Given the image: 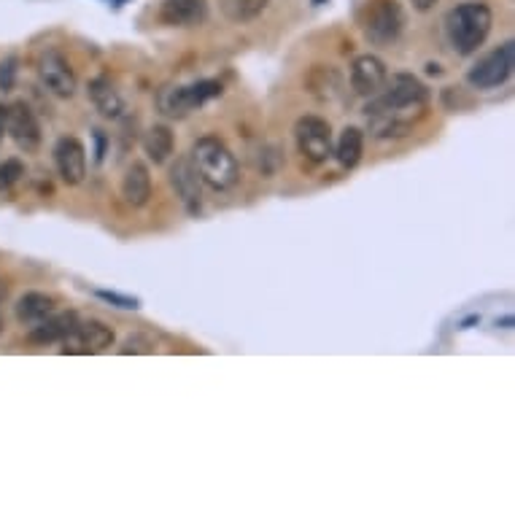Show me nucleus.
I'll use <instances>...</instances> for the list:
<instances>
[{
	"instance_id": "obj_25",
	"label": "nucleus",
	"mask_w": 515,
	"mask_h": 515,
	"mask_svg": "<svg viewBox=\"0 0 515 515\" xmlns=\"http://www.w3.org/2000/svg\"><path fill=\"white\" fill-rule=\"evenodd\" d=\"M14 60H6V63L0 65V87L3 89H11V84H14V73H17V68H14Z\"/></svg>"
},
{
	"instance_id": "obj_28",
	"label": "nucleus",
	"mask_w": 515,
	"mask_h": 515,
	"mask_svg": "<svg viewBox=\"0 0 515 515\" xmlns=\"http://www.w3.org/2000/svg\"><path fill=\"white\" fill-rule=\"evenodd\" d=\"M6 300V284H3V281H0V302Z\"/></svg>"
},
{
	"instance_id": "obj_10",
	"label": "nucleus",
	"mask_w": 515,
	"mask_h": 515,
	"mask_svg": "<svg viewBox=\"0 0 515 515\" xmlns=\"http://www.w3.org/2000/svg\"><path fill=\"white\" fill-rule=\"evenodd\" d=\"M54 165L68 187H79L87 176V149L79 138H60L54 146Z\"/></svg>"
},
{
	"instance_id": "obj_16",
	"label": "nucleus",
	"mask_w": 515,
	"mask_h": 515,
	"mask_svg": "<svg viewBox=\"0 0 515 515\" xmlns=\"http://www.w3.org/2000/svg\"><path fill=\"white\" fill-rule=\"evenodd\" d=\"M122 197H125V203L133 205V208H143V205L149 203L151 176L146 165L133 162V165L125 170V178H122Z\"/></svg>"
},
{
	"instance_id": "obj_7",
	"label": "nucleus",
	"mask_w": 515,
	"mask_h": 515,
	"mask_svg": "<svg viewBox=\"0 0 515 515\" xmlns=\"http://www.w3.org/2000/svg\"><path fill=\"white\" fill-rule=\"evenodd\" d=\"M111 346H114V329L98 319H79L71 335L63 340V354H103Z\"/></svg>"
},
{
	"instance_id": "obj_23",
	"label": "nucleus",
	"mask_w": 515,
	"mask_h": 515,
	"mask_svg": "<svg viewBox=\"0 0 515 515\" xmlns=\"http://www.w3.org/2000/svg\"><path fill=\"white\" fill-rule=\"evenodd\" d=\"M154 351V343L149 338H143V335H133V338H127L119 348V354L122 356H130V354H151Z\"/></svg>"
},
{
	"instance_id": "obj_27",
	"label": "nucleus",
	"mask_w": 515,
	"mask_h": 515,
	"mask_svg": "<svg viewBox=\"0 0 515 515\" xmlns=\"http://www.w3.org/2000/svg\"><path fill=\"white\" fill-rule=\"evenodd\" d=\"M437 0H413V6H416L418 11H429L432 6H435Z\"/></svg>"
},
{
	"instance_id": "obj_1",
	"label": "nucleus",
	"mask_w": 515,
	"mask_h": 515,
	"mask_svg": "<svg viewBox=\"0 0 515 515\" xmlns=\"http://www.w3.org/2000/svg\"><path fill=\"white\" fill-rule=\"evenodd\" d=\"M429 106V89L413 73H397L386 79L378 95L365 108L367 127L375 138H400L408 135L424 119Z\"/></svg>"
},
{
	"instance_id": "obj_12",
	"label": "nucleus",
	"mask_w": 515,
	"mask_h": 515,
	"mask_svg": "<svg viewBox=\"0 0 515 515\" xmlns=\"http://www.w3.org/2000/svg\"><path fill=\"white\" fill-rule=\"evenodd\" d=\"M76 321H79V316H76L73 311L49 313L46 319H41L38 324L30 327V332H27V340H30V343H36V346H52V343H63V340L73 332V327H76Z\"/></svg>"
},
{
	"instance_id": "obj_21",
	"label": "nucleus",
	"mask_w": 515,
	"mask_h": 515,
	"mask_svg": "<svg viewBox=\"0 0 515 515\" xmlns=\"http://www.w3.org/2000/svg\"><path fill=\"white\" fill-rule=\"evenodd\" d=\"M270 0H222L224 17L232 22H251L267 9Z\"/></svg>"
},
{
	"instance_id": "obj_9",
	"label": "nucleus",
	"mask_w": 515,
	"mask_h": 515,
	"mask_svg": "<svg viewBox=\"0 0 515 515\" xmlns=\"http://www.w3.org/2000/svg\"><path fill=\"white\" fill-rule=\"evenodd\" d=\"M6 133L11 141L17 143L25 154H36L41 149V125H38L36 114L25 106L22 100L9 106V122H6Z\"/></svg>"
},
{
	"instance_id": "obj_20",
	"label": "nucleus",
	"mask_w": 515,
	"mask_h": 515,
	"mask_svg": "<svg viewBox=\"0 0 515 515\" xmlns=\"http://www.w3.org/2000/svg\"><path fill=\"white\" fill-rule=\"evenodd\" d=\"M362 151H365V135L359 127H346L338 138V146H332V154L338 157L340 168L354 170L362 160Z\"/></svg>"
},
{
	"instance_id": "obj_29",
	"label": "nucleus",
	"mask_w": 515,
	"mask_h": 515,
	"mask_svg": "<svg viewBox=\"0 0 515 515\" xmlns=\"http://www.w3.org/2000/svg\"><path fill=\"white\" fill-rule=\"evenodd\" d=\"M0 329H3V321H0Z\"/></svg>"
},
{
	"instance_id": "obj_15",
	"label": "nucleus",
	"mask_w": 515,
	"mask_h": 515,
	"mask_svg": "<svg viewBox=\"0 0 515 515\" xmlns=\"http://www.w3.org/2000/svg\"><path fill=\"white\" fill-rule=\"evenodd\" d=\"M160 19L170 27H192L205 19V0H165Z\"/></svg>"
},
{
	"instance_id": "obj_17",
	"label": "nucleus",
	"mask_w": 515,
	"mask_h": 515,
	"mask_svg": "<svg viewBox=\"0 0 515 515\" xmlns=\"http://www.w3.org/2000/svg\"><path fill=\"white\" fill-rule=\"evenodd\" d=\"M49 313H54V300L44 292H27L22 294L14 305V316H17L19 324L25 327H33L41 319H46Z\"/></svg>"
},
{
	"instance_id": "obj_11",
	"label": "nucleus",
	"mask_w": 515,
	"mask_h": 515,
	"mask_svg": "<svg viewBox=\"0 0 515 515\" xmlns=\"http://www.w3.org/2000/svg\"><path fill=\"white\" fill-rule=\"evenodd\" d=\"M389 79V71H386V63L375 54H362L356 57L354 65H351V89H354L359 98H373L383 89Z\"/></svg>"
},
{
	"instance_id": "obj_8",
	"label": "nucleus",
	"mask_w": 515,
	"mask_h": 515,
	"mask_svg": "<svg viewBox=\"0 0 515 515\" xmlns=\"http://www.w3.org/2000/svg\"><path fill=\"white\" fill-rule=\"evenodd\" d=\"M38 79L57 98H73V92L79 87L71 63L57 49H46L38 57Z\"/></svg>"
},
{
	"instance_id": "obj_14",
	"label": "nucleus",
	"mask_w": 515,
	"mask_h": 515,
	"mask_svg": "<svg viewBox=\"0 0 515 515\" xmlns=\"http://www.w3.org/2000/svg\"><path fill=\"white\" fill-rule=\"evenodd\" d=\"M87 95L92 100V106L98 108L100 116H106V119H119L122 111H125V100L119 95V89L114 87V81L106 79V76L89 81Z\"/></svg>"
},
{
	"instance_id": "obj_26",
	"label": "nucleus",
	"mask_w": 515,
	"mask_h": 515,
	"mask_svg": "<svg viewBox=\"0 0 515 515\" xmlns=\"http://www.w3.org/2000/svg\"><path fill=\"white\" fill-rule=\"evenodd\" d=\"M6 122H9V106L0 103V138L6 135Z\"/></svg>"
},
{
	"instance_id": "obj_6",
	"label": "nucleus",
	"mask_w": 515,
	"mask_h": 515,
	"mask_svg": "<svg viewBox=\"0 0 515 515\" xmlns=\"http://www.w3.org/2000/svg\"><path fill=\"white\" fill-rule=\"evenodd\" d=\"M405 27V11L397 0H375L367 9L365 17V36L375 46L394 44Z\"/></svg>"
},
{
	"instance_id": "obj_5",
	"label": "nucleus",
	"mask_w": 515,
	"mask_h": 515,
	"mask_svg": "<svg viewBox=\"0 0 515 515\" xmlns=\"http://www.w3.org/2000/svg\"><path fill=\"white\" fill-rule=\"evenodd\" d=\"M297 151L313 165H324L332 157V127L321 116H302L294 125Z\"/></svg>"
},
{
	"instance_id": "obj_19",
	"label": "nucleus",
	"mask_w": 515,
	"mask_h": 515,
	"mask_svg": "<svg viewBox=\"0 0 515 515\" xmlns=\"http://www.w3.org/2000/svg\"><path fill=\"white\" fill-rule=\"evenodd\" d=\"M143 151L154 165H165L170 160V154L176 149V138H173V130L165 125H154L146 130L143 135Z\"/></svg>"
},
{
	"instance_id": "obj_3",
	"label": "nucleus",
	"mask_w": 515,
	"mask_h": 515,
	"mask_svg": "<svg viewBox=\"0 0 515 515\" xmlns=\"http://www.w3.org/2000/svg\"><path fill=\"white\" fill-rule=\"evenodd\" d=\"M189 160L195 165L197 176L203 184H208L216 192H224L238 184V160L235 154L227 149V143L208 135V138H200V141L192 146V154Z\"/></svg>"
},
{
	"instance_id": "obj_2",
	"label": "nucleus",
	"mask_w": 515,
	"mask_h": 515,
	"mask_svg": "<svg viewBox=\"0 0 515 515\" xmlns=\"http://www.w3.org/2000/svg\"><path fill=\"white\" fill-rule=\"evenodd\" d=\"M494 17L486 3L470 0V3H459L456 9L448 11L445 17V36L448 44L453 46V52L470 57L486 44V38L491 33Z\"/></svg>"
},
{
	"instance_id": "obj_4",
	"label": "nucleus",
	"mask_w": 515,
	"mask_h": 515,
	"mask_svg": "<svg viewBox=\"0 0 515 515\" xmlns=\"http://www.w3.org/2000/svg\"><path fill=\"white\" fill-rule=\"evenodd\" d=\"M515 68V44L507 41L494 52L483 54L478 63L472 65L467 71V84L472 89H494L502 87L510 76H513Z\"/></svg>"
},
{
	"instance_id": "obj_22",
	"label": "nucleus",
	"mask_w": 515,
	"mask_h": 515,
	"mask_svg": "<svg viewBox=\"0 0 515 515\" xmlns=\"http://www.w3.org/2000/svg\"><path fill=\"white\" fill-rule=\"evenodd\" d=\"M25 176V165L19 160H6L0 165V192H6L17 184L19 178Z\"/></svg>"
},
{
	"instance_id": "obj_13",
	"label": "nucleus",
	"mask_w": 515,
	"mask_h": 515,
	"mask_svg": "<svg viewBox=\"0 0 515 515\" xmlns=\"http://www.w3.org/2000/svg\"><path fill=\"white\" fill-rule=\"evenodd\" d=\"M170 184H173L176 195L181 197V203L187 205L189 211H197V208H200V197H203L200 187H203V181L197 176L195 165H192L189 157H181V160H176V165L170 168Z\"/></svg>"
},
{
	"instance_id": "obj_18",
	"label": "nucleus",
	"mask_w": 515,
	"mask_h": 515,
	"mask_svg": "<svg viewBox=\"0 0 515 515\" xmlns=\"http://www.w3.org/2000/svg\"><path fill=\"white\" fill-rule=\"evenodd\" d=\"M157 108H160L165 116H170V119H184V116L197 106L195 100H192V95H189V87L165 84V87L157 92Z\"/></svg>"
},
{
	"instance_id": "obj_24",
	"label": "nucleus",
	"mask_w": 515,
	"mask_h": 515,
	"mask_svg": "<svg viewBox=\"0 0 515 515\" xmlns=\"http://www.w3.org/2000/svg\"><path fill=\"white\" fill-rule=\"evenodd\" d=\"M98 300L111 302L114 308H122V311H135V308H138V300H135V297H125V294L116 292H98Z\"/></svg>"
}]
</instances>
